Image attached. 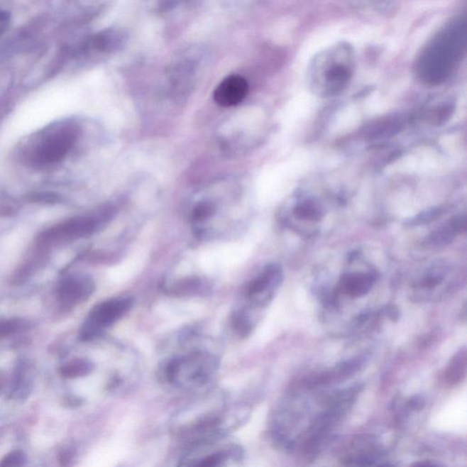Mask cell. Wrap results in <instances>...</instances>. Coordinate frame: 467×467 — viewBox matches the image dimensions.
Segmentation results:
<instances>
[{
    "instance_id": "6da1fadb",
    "label": "cell",
    "mask_w": 467,
    "mask_h": 467,
    "mask_svg": "<svg viewBox=\"0 0 467 467\" xmlns=\"http://www.w3.org/2000/svg\"><path fill=\"white\" fill-rule=\"evenodd\" d=\"M355 53L351 45L337 43L321 51L309 69L310 88L317 95L331 97L341 94L353 78Z\"/></svg>"
},
{
    "instance_id": "7a4b0ae2",
    "label": "cell",
    "mask_w": 467,
    "mask_h": 467,
    "mask_svg": "<svg viewBox=\"0 0 467 467\" xmlns=\"http://www.w3.org/2000/svg\"><path fill=\"white\" fill-rule=\"evenodd\" d=\"M459 21L444 28L421 57V75L428 81L439 82L449 75L462 51V32Z\"/></svg>"
},
{
    "instance_id": "3957f363",
    "label": "cell",
    "mask_w": 467,
    "mask_h": 467,
    "mask_svg": "<svg viewBox=\"0 0 467 467\" xmlns=\"http://www.w3.org/2000/svg\"><path fill=\"white\" fill-rule=\"evenodd\" d=\"M219 367L214 355L206 351L180 355L172 358L163 369V378L171 385L194 388L206 385Z\"/></svg>"
},
{
    "instance_id": "277c9868",
    "label": "cell",
    "mask_w": 467,
    "mask_h": 467,
    "mask_svg": "<svg viewBox=\"0 0 467 467\" xmlns=\"http://www.w3.org/2000/svg\"><path fill=\"white\" fill-rule=\"evenodd\" d=\"M133 305L131 297H118L98 304L89 313L87 323L83 329L84 339H92L101 334L102 329L110 327L120 321Z\"/></svg>"
},
{
    "instance_id": "5b68a950",
    "label": "cell",
    "mask_w": 467,
    "mask_h": 467,
    "mask_svg": "<svg viewBox=\"0 0 467 467\" xmlns=\"http://www.w3.org/2000/svg\"><path fill=\"white\" fill-rule=\"evenodd\" d=\"M78 133V129L73 126H64L48 133L35 152L38 161L44 164L60 162L75 145Z\"/></svg>"
},
{
    "instance_id": "8992f818",
    "label": "cell",
    "mask_w": 467,
    "mask_h": 467,
    "mask_svg": "<svg viewBox=\"0 0 467 467\" xmlns=\"http://www.w3.org/2000/svg\"><path fill=\"white\" fill-rule=\"evenodd\" d=\"M216 444V443H215ZM206 446H199L203 453H189L177 467H229L238 463L243 457L241 447L236 444H229L213 449L214 444L209 446L206 452Z\"/></svg>"
},
{
    "instance_id": "52a82bcc",
    "label": "cell",
    "mask_w": 467,
    "mask_h": 467,
    "mask_svg": "<svg viewBox=\"0 0 467 467\" xmlns=\"http://www.w3.org/2000/svg\"><path fill=\"white\" fill-rule=\"evenodd\" d=\"M282 280V270L277 264L268 265L249 285L248 297L258 305L270 302L272 294Z\"/></svg>"
},
{
    "instance_id": "ba28073f",
    "label": "cell",
    "mask_w": 467,
    "mask_h": 467,
    "mask_svg": "<svg viewBox=\"0 0 467 467\" xmlns=\"http://www.w3.org/2000/svg\"><path fill=\"white\" fill-rule=\"evenodd\" d=\"M99 220L94 217H79L51 229L44 234L46 243L67 241L91 235L97 229Z\"/></svg>"
},
{
    "instance_id": "9c48e42d",
    "label": "cell",
    "mask_w": 467,
    "mask_h": 467,
    "mask_svg": "<svg viewBox=\"0 0 467 467\" xmlns=\"http://www.w3.org/2000/svg\"><path fill=\"white\" fill-rule=\"evenodd\" d=\"M248 83L244 77L232 75L226 77L216 86L213 98L217 105L223 108L236 106L241 104L248 94Z\"/></svg>"
},
{
    "instance_id": "30bf717a",
    "label": "cell",
    "mask_w": 467,
    "mask_h": 467,
    "mask_svg": "<svg viewBox=\"0 0 467 467\" xmlns=\"http://www.w3.org/2000/svg\"><path fill=\"white\" fill-rule=\"evenodd\" d=\"M465 230L466 217H456V219L451 220V222L447 224L446 226H444L430 234L425 239L424 245L429 246V248H438V246L449 245V243L453 241L456 235L465 231Z\"/></svg>"
},
{
    "instance_id": "8fae6325",
    "label": "cell",
    "mask_w": 467,
    "mask_h": 467,
    "mask_svg": "<svg viewBox=\"0 0 467 467\" xmlns=\"http://www.w3.org/2000/svg\"><path fill=\"white\" fill-rule=\"evenodd\" d=\"M92 290L94 285L88 278H73L64 282L60 294L65 302L77 303L89 297Z\"/></svg>"
},
{
    "instance_id": "7c38bea8",
    "label": "cell",
    "mask_w": 467,
    "mask_h": 467,
    "mask_svg": "<svg viewBox=\"0 0 467 467\" xmlns=\"http://www.w3.org/2000/svg\"><path fill=\"white\" fill-rule=\"evenodd\" d=\"M375 280V275L373 273L351 275L342 281V289L351 297H363L372 289Z\"/></svg>"
},
{
    "instance_id": "4fadbf2b",
    "label": "cell",
    "mask_w": 467,
    "mask_h": 467,
    "mask_svg": "<svg viewBox=\"0 0 467 467\" xmlns=\"http://www.w3.org/2000/svg\"><path fill=\"white\" fill-rule=\"evenodd\" d=\"M467 358L466 348L459 351L453 359L451 360L449 366H447L444 377L446 382L451 385H457L465 378L466 374Z\"/></svg>"
},
{
    "instance_id": "5bb4252c",
    "label": "cell",
    "mask_w": 467,
    "mask_h": 467,
    "mask_svg": "<svg viewBox=\"0 0 467 467\" xmlns=\"http://www.w3.org/2000/svg\"><path fill=\"white\" fill-rule=\"evenodd\" d=\"M92 369H94V366L91 361L75 360L64 366L60 372L63 376L68 377V378H77V377L88 375Z\"/></svg>"
},
{
    "instance_id": "9a60e30c",
    "label": "cell",
    "mask_w": 467,
    "mask_h": 467,
    "mask_svg": "<svg viewBox=\"0 0 467 467\" xmlns=\"http://www.w3.org/2000/svg\"><path fill=\"white\" fill-rule=\"evenodd\" d=\"M294 214L297 219L309 220V221H318L322 219V211L312 201H305L295 207Z\"/></svg>"
},
{
    "instance_id": "2e32d148",
    "label": "cell",
    "mask_w": 467,
    "mask_h": 467,
    "mask_svg": "<svg viewBox=\"0 0 467 467\" xmlns=\"http://www.w3.org/2000/svg\"><path fill=\"white\" fill-rule=\"evenodd\" d=\"M232 325L234 329L241 337H246L252 331V322L249 316L246 312H236L232 317Z\"/></svg>"
},
{
    "instance_id": "e0dca14e",
    "label": "cell",
    "mask_w": 467,
    "mask_h": 467,
    "mask_svg": "<svg viewBox=\"0 0 467 467\" xmlns=\"http://www.w3.org/2000/svg\"><path fill=\"white\" fill-rule=\"evenodd\" d=\"M202 281L197 280V278H187L182 282L175 285V292L180 294V295H191V294H197L201 290L202 287Z\"/></svg>"
},
{
    "instance_id": "ac0fdd59",
    "label": "cell",
    "mask_w": 467,
    "mask_h": 467,
    "mask_svg": "<svg viewBox=\"0 0 467 467\" xmlns=\"http://www.w3.org/2000/svg\"><path fill=\"white\" fill-rule=\"evenodd\" d=\"M26 462V456L22 451H13L0 462V467H21Z\"/></svg>"
},
{
    "instance_id": "d6986e66",
    "label": "cell",
    "mask_w": 467,
    "mask_h": 467,
    "mask_svg": "<svg viewBox=\"0 0 467 467\" xmlns=\"http://www.w3.org/2000/svg\"><path fill=\"white\" fill-rule=\"evenodd\" d=\"M441 212L439 210L432 211V212L424 213L423 216H418L412 220V225H421V224H428L433 220L439 217Z\"/></svg>"
},
{
    "instance_id": "ffe728a7",
    "label": "cell",
    "mask_w": 467,
    "mask_h": 467,
    "mask_svg": "<svg viewBox=\"0 0 467 467\" xmlns=\"http://www.w3.org/2000/svg\"><path fill=\"white\" fill-rule=\"evenodd\" d=\"M21 323L18 321H9L0 323V336L8 335L17 331Z\"/></svg>"
},
{
    "instance_id": "44dd1931",
    "label": "cell",
    "mask_w": 467,
    "mask_h": 467,
    "mask_svg": "<svg viewBox=\"0 0 467 467\" xmlns=\"http://www.w3.org/2000/svg\"><path fill=\"white\" fill-rule=\"evenodd\" d=\"M424 400L421 396H414L407 402V408L412 411L422 410L424 406Z\"/></svg>"
},
{
    "instance_id": "7402d4cb",
    "label": "cell",
    "mask_w": 467,
    "mask_h": 467,
    "mask_svg": "<svg viewBox=\"0 0 467 467\" xmlns=\"http://www.w3.org/2000/svg\"><path fill=\"white\" fill-rule=\"evenodd\" d=\"M9 21H11V14L8 11L0 9V34L6 30Z\"/></svg>"
},
{
    "instance_id": "603a6c76",
    "label": "cell",
    "mask_w": 467,
    "mask_h": 467,
    "mask_svg": "<svg viewBox=\"0 0 467 467\" xmlns=\"http://www.w3.org/2000/svg\"><path fill=\"white\" fill-rule=\"evenodd\" d=\"M412 467H438L436 463L429 462V461H425V462H418L417 463H414V466Z\"/></svg>"
}]
</instances>
